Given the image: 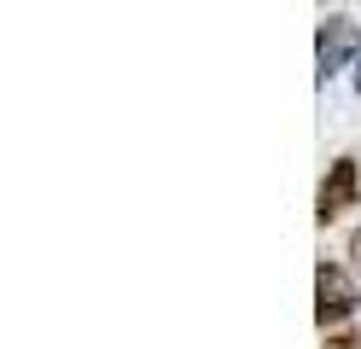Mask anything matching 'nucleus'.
I'll use <instances>...</instances> for the list:
<instances>
[{
	"mask_svg": "<svg viewBox=\"0 0 361 349\" xmlns=\"http://www.w3.org/2000/svg\"><path fill=\"white\" fill-rule=\"evenodd\" d=\"M355 309H361L355 279L338 262H321V274H314V320H321V326H344Z\"/></svg>",
	"mask_w": 361,
	"mask_h": 349,
	"instance_id": "nucleus-1",
	"label": "nucleus"
},
{
	"mask_svg": "<svg viewBox=\"0 0 361 349\" xmlns=\"http://www.w3.org/2000/svg\"><path fill=\"white\" fill-rule=\"evenodd\" d=\"M355 192H361V169H355L350 157H338L332 169H326V180H321V198H314V216H321V221L344 216V209L355 204Z\"/></svg>",
	"mask_w": 361,
	"mask_h": 349,
	"instance_id": "nucleus-2",
	"label": "nucleus"
},
{
	"mask_svg": "<svg viewBox=\"0 0 361 349\" xmlns=\"http://www.w3.org/2000/svg\"><path fill=\"white\" fill-rule=\"evenodd\" d=\"M350 53H361V30H355V23H344V18H332L326 30H321V82L332 76V70H344Z\"/></svg>",
	"mask_w": 361,
	"mask_h": 349,
	"instance_id": "nucleus-3",
	"label": "nucleus"
},
{
	"mask_svg": "<svg viewBox=\"0 0 361 349\" xmlns=\"http://www.w3.org/2000/svg\"><path fill=\"white\" fill-rule=\"evenodd\" d=\"M326 349H361V332H332Z\"/></svg>",
	"mask_w": 361,
	"mask_h": 349,
	"instance_id": "nucleus-4",
	"label": "nucleus"
},
{
	"mask_svg": "<svg viewBox=\"0 0 361 349\" xmlns=\"http://www.w3.org/2000/svg\"><path fill=\"white\" fill-rule=\"evenodd\" d=\"M350 256H355V262H361V227L350 233Z\"/></svg>",
	"mask_w": 361,
	"mask_h": 349,
	"instance_id": "nucleus-5",
	"label": "nucleus"
},
{
	"mask_svg": "<svg viewBox=\"0 0 361 349\" xmlns=\"http://www.w3.org/2000/svg\"><path fill=\"white\" fill-rule=\"evenodd\" d=\"M355 87H361V76H355Z\"/></svg>",
	"mask_w": 361,
	"mask_h": 349,
	"instance_id": "nucleus-6",
	"label": "nucleus"
}]
</instances>
